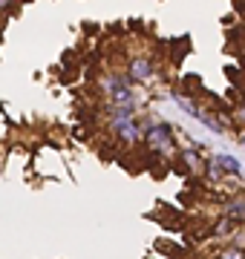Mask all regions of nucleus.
Instances as JSON below:
<instances>
[{"label": "nucleus", "instance_id": "f257e3e1", "mask_svg": "<svg viewBox=\"0 0 245 259\" xmlns=\"http://www.w3.org/2000/svg\"><path fill=\"white\" fill-rule=\"evenodd\" d=\"M124 75L130 78L133 87H144V83H150L159 78V66L156 61L147 55H133L127 58V64H124Z\"/></svg>", "mask_w": 245, "mask_h": 259}, {"label": "nucleus", "instance_id": "9d476101", "mask_svg": "<svg viewBox=\"0 0 245 259\" xmlns=\"http://www.w3.org/2000/svg\"><path fill=\"white\" fill-rule=\"evenodd\" d=\"M231 121H234V127L245 130V98H242V101H236L234 107H231Z\"/></svg>", "mask_w": 245, "mask_h": 259}, {"label": "nucleus", "instance_id": "6e6552de", "mask_svg": "<svg viewBox=\"0 0 245 259\" xmlns=\"http://www.w3.org/2000/svg\"><path fill=\"white\" fill-rule=\"evenodd\" d=\"M217 259H245V248L236 245V242H225V245L217 250Z\"/></svg>", "mask_w": 245, "mask_h": 259}, {"label": "nucleus", "instance_id": "20e7f679", "mask_svg": "<svg viewBox=\"0 0 245 259\" xmlns=\"http://www.w3.org/2000/svg\"><path fill=\"white\" fill-rule=\"evenodd\" d=\"M219 216H225V219H231V222H236L242 228L245 225V193L222 199V202H219Z\"/></svg>", "mask_w": 245, "mask_h": 259}, {"label": "nucleus", "instance_id": "f8f14e48", "mask_svg": "<svg viewBox=\"0 0 245 259\" xmlns=\"http://www.w3.org/2000/svg\"><path fill=\"white\" fill-rule=\"evenodd\" d=\"M3 26H6V15L0 12V32H3Z\"/></svg>", "mask_w": 245, "mask_h": 259}, {"label": "nucleus", "instance_id": "9b49d317", "mask_svg": "<svg viewBox=\"0 0 245 259\" xmlns=\"http://www.w3.org/2000/svg\"><path fill=\"white\" fill-rule=\"evenodd\" d=\"M12 3H15V0H0V12H3V15H6V12L12 9Z\"/></svg>", "mask_w": 245, "mask_h": 259}, {"label": "nucleus", "instance_id": "ddd939ff", "mask_svg": "<svg viewBox=\"0 0 245 259\" xmlns=\"http://www.w3.org/2000/svg\"><path fill=\"white\" fill-rule=\"evenodd\" d=\"M239 144L245 147V130H239Z\"/></svg>", "mask_w": 245, "mask_h": 259}, {"label": "nucleus", "instance_id": "f03ea898", "mask_svg": "<svg viewBox=\"0 0 245 259\" xmlns=\"http://www.w3.org/2000/svg\"><path fill=\"white\" fill-rule=\"evenodd\" d=\"M202 153H205V147H182L176 167H182V173L190 179H205L208 158H202Z\"/></svg>", "mask_w": 245, "mask_h": 259}, {"label": "nucleus", "instance_id": "39448f33", "mask_svg": "<svg viewBox=\"0 0 245 259\" xmlns=\"http://www.w3.org/2000/svg\"><path fill=\"white\" fill-rule=\"evenodd\" d=\"M124 87H133L130 78L124 72H115V69H110V72H104L101 78H98V93L104 95V98H110L113 93H118V90H124Z\"/></svg>", "mask_w": 245, "mask_h": 259}, {"label": "nucleus", "instance_id": "423d86ee", "mask_svg": "<svg viewBox=\"0 0 245 259\" xmlns=\"http://www.w3.org/2000/svg\"><path fill=\"white\" fill-rule=\"evenodd\" d=\"M214 161H217V167L222 170L225 179H242V164H239V158L219 153V156H214Z\"/></svg>", "mask_w": 245, "mask_h": 259}, {"label": "nucleus", "instance_id": "0eeeda50", "mask_svg": "<svg viewBox=\"0 0 245 259\" xmlns=\"http://www.w3.org/2000/svg\"><path fill=\"white\" fill-rule=\"evenodd\" d=\"M236 228H239L236 222H231V219H225V216H219V219H214V225H211V231L208 233H211L214 239H234Z\"/></svg>", "mask_w": 245, "mask_h": 259}, {"label": "nucleus", "instance_id": "7ed1b4c3", "mask_svg": "<svg viewBox=\"0 0 245 259\" xmlns=\"http://www.w3.org/2000/svg\"><path fill=\"white\" fill-rule=\"evenodd\" d=\"M107 130L113 133L115 141H121V144H127V147L144 144V127L139 124V118H136V121H127V124H115V127H107Z\"/></svg>", "mask_w": 245, "mask_h": 259}, {"label": "nucleus", "instance_id": "1a4fd4ad", "mask_svg": "<svg viewBox=\"0 0 245 259\" xmlns=\"http://www.w3.org/2000/svg\"><path fill=\"white\" fill-rule=\"evenodd\" d=\"M205 182H211L214 187H219L222 182H225V176H222V170L217 167V161H214V156L208 158V170H205Z\"/></svg>", "mask_w": 245, "mask_h": 259}]
</instances>
